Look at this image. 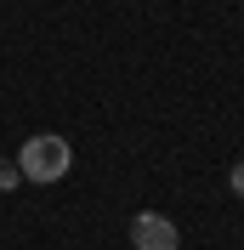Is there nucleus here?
I'll return each mask as SVG.
<instances>
[{
    "label": "nucleus",
    "instance_id": "obj_1",
    "mask_svg": "<svg viewBox=\"0 0 244 250\" xmlns=\"http://www.w3.org/2000/svg\"><path fill=\"white\" fill-rule=\"evenodd\" d=\"M17 171H23V182H62V176L74 171V148H68V137H51V131H40V137H29L23 148H17Z\"/></svg>",
    "mask_w": 244,
    "mask_h": 250
},
{
    "label": "nucleus",
    "instance_id": "obj_3",
    "mask_svg": "<svg viewBox=\"0 0 244 250\" xmlns=\"http://www.w3.org/2000/svg\"><path fill=\"white\" fill-rule=\"evenodd\" d=\"M17 182H23V171H17V159H12V154H0V193H12Z\"/></svg>",
    "mask_w": 244,
    "mask_h": 250
},
{
    "label": "nucleus",
    "instance_id": "obj_2",
    "mask_svg": "<svg viewBox=\"0 0 244 250\" xmlns=\"http://www.w3.org/2000/svg\"><path fill=\"white\" fill-rule=\"evenodd\" d=\"M131 250H182V233L159 210H137L131 216Z\"/></svg>",
    "mask_w": 244,
    "mask_h": 250
},
{
    "label": "nucleus",
    "instance_id": "obj_4",
    "mask_svg": "<svg viewBox=\"0 0 244 250\" xmlns=\"http://www.w3.org/2000/svg\"><path fill=\"white\" fill-rule=\"evenodd\" d=\"M227 188H233V193H239V199H244V159H239V165H233V171H227Z\"/></svg>",
    "mask_w": 244,
    "mask_h": 250
}]
</instances>
